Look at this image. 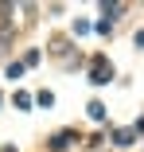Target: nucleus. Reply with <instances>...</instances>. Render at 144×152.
<instances>
[{"label": "nucleus", "instance_id": "obj_1", "mask_svg": "<svg viewBox=\"0 0 144 152\" xmlns=\"http://www.w3.org/2000/svg\"><path fill=\"white\" fill-rule=\"evenodd\" d=\"M90 78H94V82L101 86V82H109V78H113V66H105L101 58H97V63H94V74H90Z\"/></svg>", "mask_w": 144, "mask_h": 152}, {"label": "nucleus", "instance_id": "obj_2", "mask_svg": "<svg viewBox=\"0 0 144 152\" xmlns=\"http://www.w3.org/2000/svg\"><path fill=\"white\" fill-rule=\"evenodd\" d=\"M113 140H117V144H129V140H132V133H129V129H117V133H113Z\"/></svg>", "mask_w": 144, "mask_h": 152}, {"label": "nucleus", "instance_id": "obj_3", "mask_svg": "<svg viewBox=\"0 0 144 152\" xmlns=\"http://www.w3.org/2000/svg\"><path fill=\"white\" fill-rule=\"evenodd\" d=\"M90 117H94V121H101V117H105V105H101V102H94V105H90Z\"/></svg>", "mask_w": 144, "mask_h": 152}, {"label": "nucleus", "instance_id": "obj_4", "mask_svg": "<svg viewBox=\"0 0 144 152\" xmlns=\"http://www.w3.org/2000/svg\"><path fill=\"white\" fill-rule=\"evenodd\" d=\"M136 47H144V31H136Z\"/></svg>", "mask_w": 144, "mask_h": 152}]
</instances>
